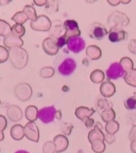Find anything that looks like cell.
<instances>
[{"label":"cell","mask_w":136,"mask_h":153,"mask_svg":"<svg viewBox=\"0 0 136 153\" xmlns=\"http://www.w3.org/2000/svg\"><path fill=\"white\" fill-rule=\"evenodd\" d=\"M9 59L13 66L16 69H22L28 62V54L27 52L21 47L9 48Z\"/></svg>","instance_id":"1"},{"label":"cell","mask_w":136,"mask_h":153,"mask_svg":"<svg viewBox=\"0 0 136 153\" xmlns=\"http://www.w3.org/2000/svg\"><path fill=\"white\" fill-rule=\"evenodd\" d=\"M130 20L124 13L118 11L113 12L108 18V25L111 28L121 30L123 27L127 26Z\"/></svg>","instance_id":"2"},{"label":"cell","mask_w":136,"mask_h":153,"mask_svg":"<svg viewBox=\"0 0 136 153\" xmlns=\"http://www.w3.org/2000/svg\"><path fill=\"white\" fill-rule=\"evenodd\" d=\"M14 94L22 102L29 100L32 95V89L31 86L26 82L18 84L14 90Z\"/></svg>","instance_id":"3"},{"label":"cell","mask_w":136,"mask_h":153,"mask_svg":"<svg viewBox=\"0 0 136 153\" xmlns=\"http://www.w3.org/2000/svg\"><path fill=\"white\" fill-rule=\"evenodd\" d=\"M33 30L39 32H47L51 27V22L49 18L44 15L37 16L36 20L32 21L30 24Z\"/></svg>","instance_id":"4"},{"label":"cell","mask_w":136,"mask_h":153,"mask_svg":"<svg viewBox=\"0 0 136 153\" xmlns=\"http://www.w3.org/2000/svg\"><path fill=\"white\" fill-rule=\"evenodd\" d=\"M88 33L90 38L100 40L108 34V31L102 24L94 22L89 26Z\"/></svg>","instance_id":"5"},{"label":"cell","mask_w":136,"mask_h":153,"mask_svg":"<svg viewBox=\"0 0 136 153\" xmlns=\"http://www.w3.org/2000/svg\"><path fill=\"white\" fill-rule=\"evenodd\" d=\"M76 68V62L71 58H66L58 66V71L63 76H69L74 72Z\"/></svg>","instance_id":"6"},{"label":"cell","mask_w":136,"mask_h":153,"mask_svg":"<svg viewBox=\"0 0 136 153\" xmlns=\"http://www.w3.org/2000/svg\"><path fill=\"white\" fill-rule=\"evenodd\" d=\"M64 25L66 30L64 36H65L67 40L72 37H76L81 36V32L76 21L67 20L65 21Z\"/></svg>","instance_id":"7"},{"label":"cell","mask_w":136,"mask_h":153,"mask_svg":"<svg viewBox=\"0 0 136 153\" xmlns=\"http://www.w3.org/2000/svg\"><path fill=\"white\" fill-rule=\"evenodd\" d=\"M68 50L74 53H78L83 51L86 47L85 41L80 36L69 39L67 42Z\"/></svg>","instance_id":"8"},{"label":"cell","mask_w":136,"mask_h":153,"mask_svg":"<svg viewBox=\"0 0 136 153\" xmlns=\"http://www.w3.org/2000/svg\"><path fill=\"white\" fill-rule=\"evenodd\" d=\"M25 136L30 141L38 142L39 140V130L34 122H30L24 127Z\"/></svg>","instance_id":"9"},{"label":"cell","mask_w":136,"mask_h":153,"mask_svg":"<svg viewBox=\"0 0 136 153\" xmlns=\"http://www.w3.org/2000/svg\"><path fill=\"white\" fill-rule=\"evenodd\" d=\"M56 110L53 106L43 108L39 110L38 118L42 122L44 123H49L54 120L56 117Z\"/></svg>","instance_id":"10"},{"label":"cell","mask_w":136,"mask_h":153,"mask_svg":"<svg viewBox=\"0 0 136 153\" xmlns=\"http://www.w3.org/2000/svg\"><path fill=\"white\" fill-rule=\"evenodd\" d=\"M108 79L116 80L125 76V72L118 62H114L110 65L106 72Z\"/></svg>","instance_id":"11"},{"label":"cell","mask_w":136,"mask_h":153,"mask_svg":"<svg viewBox=\"0 0 136 153\" xmlns=\"http://www.w3.org/2000/svg\"><path fill=\"white\" fill-rule=\"evenodd\" d=\"M43 48L45 52L50 56L56 55L59 51L56 40L51 38H47L44 40L43 42Z\"/></svg>","instance_id":"12"},{"label":"cell","mask_w":136,"mask_h":153,"mask_svg":"<svg viewBox=\"0 0 136 153\" xmlns=\"http://www.w3.org/2000/svg\"><path fill=\"white\" fill-rule=\"evenodd\" d=\"M103 127L100 122H98L95 125L94 128L91 130L88 135L89 142L92 143L95 140H101L104 141V134L102 132Z\"/></svg>","instance_id":"13"},{"label":"cell","mask_w":136,"mask_h":153,"mask_svg":"<svg viewBox=\"0 0 136 153\" xmlns=\"http://www.w3.org/2000/svg\"><path fill=\"white\" fill-rule=\"evenodd\" d=\"M6 113L8 117L12 122L20 121L23 117V113L20 108L15 105L9 106L7 109Z\"/></svg>","instance_id":"14"},{"label":"cell","mask_w":136,"mask_h":153,"mask_svg":"<svg viewBox=\"0 0 136 153\" xmlns=\"http://www.w3.org/2000/svg\"><path fill=\"white\" fill-rule=\"evenodd\" d=\"M53 142L56 146V153H57L65 151L69 146L68 138L63 135L56 136L53 138Z\"/></svg>","instance_id":"15"},{"label":"cell","mask_w":136,"mask_h":153,"mask_svg":"<svg viewBox=\"0 0 136 153\" xmlns=\"http://www.w3.org/2000/svg\"><path fill=\"white\" fill-rule=\"evenodd\" d=\"M128 38L127 33L124 30L110 28L108 39L112 42H118L125 40Z\"/></svg>","instance_id":"16"},{"label":"cell","mask_w":136,"mask_h":153,"mask_svg":"<svg viewBox=\"0 0 136 153\" xmlns=\"http://www.w3.org/2000/svg\"><path fill=\"white\" fill-rule=\"evenodd\" d=\"M101 95L105 98L112 97L116 92L115 85L110 80H107L101 84L100 88Z\"/></svg>","instance_id":"17"},{"label":"cell","mask_w":136,"mask_h":153,"mask_svg":"<svg viewBox=\"0 0 136 153\" xmlns=\"http://www.w3.org/2000/svg\"><path fill=\"white\" fill-rule=\"evenodd\" d=\"M3 43L5 46L9 48L15 47H21L24 45V41L21 38L13 35L10 33L4 37Z\"/></svg>","instance_id":"18"},{"label":"cell","mask_w":136,"mask_h":153,"mask_svg":"<svg viewBox=\"0 0 136 153\" xmlns=\"http://www.w3.org/2000/svg\"><path fill=\"white\" fill-rule=\"evenodd\" d=\"M95 112L94 109H89L86 106H80L75 110V115L80 120L83 122L87 118H90Z\"/></svg>","instance_id":"19"},{"label":"cell","mask_w":136,"mask_h":153,"mask_svg":"<svg viewBox=\"0 0 136 153\" xmlns=\"http://www.w3.org/2000/svg\"><path fill=\"white\" fill-rule=\"evenodd\" d=\"M86 54L89 59L92 60H96L100 58L102 56V51L97 46L90 45L86 49Z\"/></svg>","instance_id":"20"},{"label":"cell","mask_w":136,"mask_h":153,"mask_svg":"<svg viewBox=\"0 0 136 153\" xmlns=\"http://www.w3.org/2000/svg\"><path fill=\"white\" fill-rule=\"evenodd\" d=\"M10 135L16 141L21 140L25 136L24 127L20 124H15L10 129Z\"/></svg>","instance_id":"21"},{"label":"cell","mask_w":136,"mask_h":153,"mask_svg":"<svg viewBox=\"0 0 136 153\" xmlns=\"http://www.w3.org/2000/svg\"><path fill=\"white\" fill-rule=\"evenodd\" d=\"M39 111L38 108L34 105H29L25 110V116L27 120L34 122L38 117Z\"/></svg>","instance_id":"22"},{"label":"cell","mask_w":136,"mask_h":153,"mask_svg":"<svg viewBox=\"0 0 136 153\" xmlns=\"http://www.w3.org/2000/svg\"><path fill=\"white\" fill-rule=\"evenodd\" d=\"M124 80L128 85L136 88V69L133 68L125 74Z\"/></svg>","instance_id":"23"},{"label":"cell","mask_w":136,"mask_h":153,"mask_svg":"<svg viewBox=\"0 0 136 153\" xmlns=\"http://www.w3.org/2000/svg\"><path fill=\"white\" fill-rule=\"evenodd\" d=\"M90 77L92 82L95 84H100L105 79V74L103 71L96 69L92 72Z\"/></svg>","instance_id":"24"},{"label":"cell","mask_w":136,"mask_h":153,"mask_svg":"<svg viewBox=\"0 0 136 153\" xmlns=\"http://www.w3.org/2000/svg\"><path fill=\"white\" fill-rule=\"evenodd\" d=\"M116 114L112 108L104 110L101 114V117L104 122H109L115 119Z\"/></svg>","instance_id":"25"},{"label":"cell","mask_w":136,"mask_h":153,"mask_svg":"<svg viewBox=\"0 0 136 153\" xmlns=\"http://www.w3.org/2000/svg\"><path fill=\"white\" fill-rule=\"evenodd\" d=\"M91 144L92 150L95 153H103L106 149V144L101 140H95Z\"/></svg>","instance_id":"26"},{"label":"cell","mask_w":136,"mask_h":153,"mask_svg":"<svg viewBox=\"0 0 136 153\" xmlns=\"http://www.w3.org/2000/svg\"><path fill=\"white\" fill-rule=\"evenodd\" d=\"M119 128L120 126L118 122L117 121L113 120L107 122L105 126V129L107 133L114 135L118 131Z\"/></svg>","instance_id":"27"},{"label":"cell","mask_w":136,"mask_h":153,"mask_svg":"<svg viewBox=\"0 0 136 153\" xmlns=\"http://www.w3.org/2000/svg\"><path fill=\"white\" fill-rule=\"evenodd\" d=\"M12 27L6 21L0 19V36L5 37L11 33Z\"/></svg>","instance_id":"28"},{"label":"cell","mask_w":136,"mask_h":153,"mask_svg":"<svg viewBox=\"0 0 136 153\" xmlns=\"http://www.w3.org/2000/svg\"><path fill=\"white\" fill-rule=\"evenodd\" d=\"M119 64L125 72H127L130 71L131 70L133 69V61L129 57L123 58L120 60Z\"/></svg>","instance_id":"29"},{"label":"cell","mask_w":136,"mask_h":153,"mask_svg":"<svg viewBox=\"0 0 136 153\" xmlns=\"http://www.w3.org/2000/svg\"><path fill=\"white\" fill-rule=\"evenodd\" d=\"M11 33L13 35L20 38L25 33V27L22 25L16 24L12 26Z\"/></svg>","instance_id":"30"},{"label":"cell","mask_w":136,"mask_h":153,"mask_svg":"<svg viewBox=\"0 0 136 153\" xmlns=\"http://www.w3.org/2000/svg\"><path fill=\"white\" fill-rule=\"evenodd\" d=\"M28 19L27 15L23 11L17 12L12 18V20L14 21L16 24L20 25L24 24Z\"/></svg>","instance_id":"31"},{"label":"cell","mask_w":136,"mask_h":153,"mask_svg":"<svg viewBox=\"0 0 136 153\" xmlns=\"http://www.w3.org/2000/svg\"><path fill=\"white\" fill-rule=\"evenodd\" d=\"M23 12L27 15L28 19L32 21L36 20L37 18V13L34 7L30 5H26L24 8Z\"/></svg>","instance_id":"32"},{"label":"cell","mask_w":136,"mask_h":153,"mask_svg":"<svg viewBox=\"0 0 136 153\" xmlns=\"http://www.w3.org/2000/svg\"><path fill=\"white\" fill-rule=\"evenodd\" d=\"M54 74H55L54 69L53 68L49 66L42 68L40 71V76L44 78H51L53 76Z\"/></svg>","instance_id":"33"},{"label":"cell","mask_w":136,"mask_h":153,"mask_svg":"<svg viewBox=\"0 0 136 153\" xmlns=\"http://www.w3.org/2000/svg\"><path fill=\"white\" fill-rule=\"evenodd\" d=\"M97 106L100 110H105L112 108L113 104L112 102L105 98H100L97 101Z\"/></svg>","instance_id":"34"},{"label":"cell","mask_w":136,"mask_h":153,"mask_svg":"<svg viewBox=\"0 0 136 153\" xmlns=\"http://www.w3.org/2000/svg\"><path fill=\"white\" fill-rule=\"evenodd\" d=\"M124 105L127 110H136V98L134 96L127 98L125 100Z\"/></svg>","instance_id":"35"},{"label":"cell","mask_w":136,"mask_h":153,"mask_svg":"<svg viewBox=\"0 0 136 153\" xmlns=\"http://www.w3.org/2000/svg\"><path fill=\"white\" fill-rule=\"evenodd\" d=\"M43 153H55L56 152V146L53 142L47 141L43 147Z\"/></svg>","instance_id":"36"},{"label":"cell","mask_w":136,"mask_h":153,"mask_svg":"<svg viewBox=\"0 0 136 153\" xmlns=\"http://www.w3.org/2000/svg\"><path fill=\"white\" fill-rule=\"evenodd\" d=\"M9 58V52L6 47L0 45V63L6 62Z\"/></svg>","instance_id":"37"},{"label":"cell","mask_w":136,"mask_h":153,"mask_svg":"<svg viewBox=\"0 0 136 153\" xmlns=\"http://www.w3.org/2000/svg\"><path fill=\"white\" fill-rule=\"evenodd\" d=\"M74 126L69 123H63L61 127V129L63 133L65 136H69L71 134L72 129H73Z\"/></svg>","instance_id":"38"},{"label":"cell","mask_w":136,"mask_h":153,"mask_svg":"<svg viewBox=\"0 0 136 153\" xmlns=\"http://www.w3.org/2000/svg\"><path fill=\"white\" fill-rule=\"evenodd\" d=\"M104 141L106 142L108 144H112L115 141V136L113 134L107 133L104 135Z\"/></svg>","instance_id":"39"},{"label":"cell","mask_w":136,"mask_h":153,"mask_svg":"<svg viewBox=\"0 0 136 153\" xmlns=\"http://www.w3.org/2000/svg\"><path fill=\"white\" fill-rule=\"evenodd\" d=\"M68 40L65 38V36L63 35L62 36H61L58 38L57 39V44L58 47L59 48H62L65 45L67 42Z\"/></svg>","instance_id":"40"},{"label":"cell","mask_w":136,"mask_h":153,"mask_svg":"<svg viewBox=\"0 0 136 153\" xmlns=\"http://www.w3.org/2000/svg\"><path fill=\"white\" fill-rule=\"evenodd\" d=\"M7 126V121L3 115H0V131H3L6 129Z\"/></svg>","instance_id":"41"},{"label":"cell","mask_w":136,"mask_h":153,"mask_svg":"<svg viewBox=\"0 0 136 153\" xmlns=\"http://www.w3.org/2000/svg\"><path fill=\"white\" fill-rule=\"evenodd\" d=\"M128 48L131 53L136 54V40L132 39L129 42Z\"/></svg>","instance_id":"42"},{"label":"cell","mask_w":136,"mask_h":153,"mask_svg":"<svg viewBox=\"0 0 136 153\" xmlns=\"http://www.w3.org/2000/svg\"><path fill=\"white\" fill-rule=\"evenodd\" d=\"M129 138L131 142L136 140V125H133L131 128L129 135Z\"/></svg>","instance_id":"43"},{"label":"cell","mask_w":136,"mask_h":153,"mask_svg":"<svg viewBox=\"0 0 136 153\" xmlns=\"http://www.w3.org/2000/svg\"><path fill=\"white\" fill-rule=\"evenodd\" d=\"M83 122L87 128H91L94 125L95 123L94 120L90 118H86Z\"/></svg>","instance_id":"44"},{"label":"cell","mask_w":136,"mask_h":153,"mask_svg":"<svg viewBox=\"0 0 136 153\" xmlns=\"http://www.w3.org/2000/svg\"><path fill=\"white\" fill-rule=\"evenodd\" d=\"M47 1L46 0H42V1H38V0H35L34 1V2L36 5L38 6H43L45 5L47 3Z\"/></svg>","instance_id":"45"},{"label":"cell","mask_w":136,"mask_h":153,"mask_svg":"<svg viewBox=\"0 0 136 153\" xmlns=\"http://www.w3.org/2000/svg\"><path fill=\"white\" fill-rule=\"evenodd\" d=\"M130 148L131 150L133 153H136V140L131 142Z\"/></svg>","instance_id":"46"},{"label":"cell","mask_w":136,"mask_h":153,"mask_svg":"<svg viewBox=\"0 0 136 153\" xmlns=\"http://www.w3.org/2000/svg\"><path fill=\"white\" fill-rule=\"evenodd\" d=\"M108 2L112 6H117L120 3V1H108Z\"/></svg>","instance_id":"47"},{"label":"cell","mask_w":136,"mask_h":153,"mask_svg":"<svg viewBox=\"0 0 136 153\" xmlns=\"http://www.w3.org/2000/svg\"><path fill=\"white\" fill-rule=\"evenodd\" d=\"M55 118H56L57 119H58V120H61V118H62V113H61V110L56 111Z\"/></svg>","instance_id":"48"},{"label":"cell","mask_w":136,"mask_h":153,"mask_svg":"<svg viewBox=\"0 0 136 153\" xmlns=\"http://www.w3.org/2000/svg\"><path fill=\"white\" fill-rule=\"evenodd\" d=\"M12 1H0V6H6V4L10 3Z\"/></svg>","instance_id":"49"},{"label":"cell","mask_w":136,"mask_h":153,"mask_svg":"<svg viewBox=\"0 0 136 153\" xmlns=\"http://www.w3.org/2000/svg\"><path fill=\"white\" fill-rule=\"evenodd\" d=\"M4 139V134L3 131H0V141H2Z\"/></svg>","instance_id":"50"},{"label":"cell","mask_w":136,"mask_h":153,"mask_svg":"<svg viewBox=\"0 0 136 153\" xmlns=\"http://www.w3.org/2000/svg\"><path fill=\"white\" fill-rule=\"evenodd\" d=\"M15 153H30L29 152H27V151H25V150H18L17 152H16Z\"/></svg>","instance_id":"51"},{"label":"cell","mask_w":136,"mask_h":153,"mask_svg":"<svg viewBox=\"0 0 136 153\" xmlns=\"http://www.w3.org/2000/svg\"><path fill=\"white\" fill-rule=\"evenodd\" d=\"M134 97H135L136 98V90L134 92Z\"/></svg>","instance_id":"52"}]
</instances>
